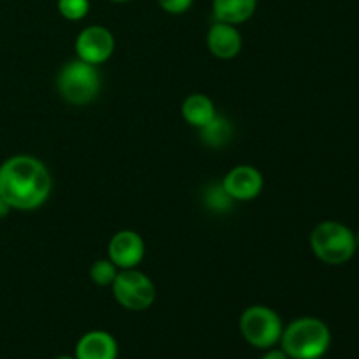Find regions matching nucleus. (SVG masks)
Returning <instances> with one entry per match:
<instances>
[{
	"instance_id": "nucleus-1",
	"label": "nucleus",
	"mask_w": 359,
	"mask_h": 359,
	"mask_svg": "<svg viewBox=\"0 0 359 359\" xmlns=\"http://www.w3.org/2000/svg\"><path fill=\"white\" fill-rule=\"evenodd\" d=\"M53 179L41 160L18 154L0 165V196L16 210H35L48 202Z\"/></svg>"
},
{
	"instance_id": "nucleus-2",
	"label": "nucleus",
	"mask_w": 359,
	"mask_h": 359,
	"mask_svg": "<svg viewBox=\"0 0 359 359\" xmlns=\"http://www.w3.org/2000/svg\"><path fill=\"white\" fill-rule=\"evenodd\" d=\"M279 344L290 359H321L332 346V332L319 318H298L283 330Z\"/></svg>"
},
{
	"instance_id": "nucleus-3",
	"label": "nucleus",
	"mask_w": 359,
	"mask_h": 359,
	"mask_svg": "<svg viewBox=\"0 0 359 359\" xmlns=\"http://www.w3.org/2000/svg\"><path fill=\"white\" fill-rule=\"evenodd\" d=\"M312 252L326 265H344L356 255V233L340 221H323L311 233Z\"/></svg>"
},
{
	"instance_id": "nucleus-4",
	"label": "nucleus",
	"mask_w": 359,
	"mask_h": 359,
	"mask_svg": "<svg viewBox=\"0 0 359 359\" xmlns=\"http://www.w3.org/2000/svg\"><path fill=\"white\" fill-rule=\"evenodd\" d=\"M100 84L102 79L97 65L79 58L63 65L56 79L58 93L72 105H86L93 102L100 91Z\"/></svg>"
},
{
	"instance_id": "nucleus-5",
	"label": "nucleus",
	"mask_w": 359,
	"mask_h": 359,
	"mask_svg": "<svg viewBox=\"0 0 359 359\" xmlns=\"http://www.w3.org/2000/svg\"><path fill=\"white\" fill-rule=\"evenodd\" d=\"M241 333L249 346L256 349H272L283 337V319L266 305H252L241 316Z\"/></svg>"
},
{
	"instance_id": "nucleus-6",
	"label": "nucleus",
	"mask_w": 359,
	"mask_h": 359,
	"mask_svg": "<svg viewBox=\"0 0 359 359\" xmlns=\"http://www.w3.org/2000/svg\"><path fill=\"white\" fill-rule=\"evenodd\" d=\"M112 293L116 302L123 309L132 312H140L149 309L156 298V287L153 280L137 269L119 270L112 283Z\"/></svg>"
},
{
	"instance_id": "nucleus-7",
	"label": "nucleus",
	"mask_w": 359,
	"mask_h": 359,
	"mask_svg": "<svg viewBox=\"0 0 359 359\" xmlns=\"http://www.w3.org/2000/svg\"><path fill=\"white\" fill-rule=\"evenodd\" d=\"M74 48H76V55L79 60L91 63V65H100V63L107 62L114 53V35L102 25H91V27L81 30Z\"/></svg>"
},
{
	"instance_id": "nucleus-8",
	"label": "nucleus",
	"mask_w": 359,
	"mask_h": 359,
	"mask_svg": "<svg viewBox=\"0 0 359 359\" xmlns=\"http://www.w3.org/2000/svg\"><path fill=\"white\" fill-rule=\"evenodd\" d=\"M263 175L258 168L251 167V165H238V167L231 168L226 175H224L221 186L224 191L235 200V202H249L259 196L262 193Z\"/></svg>"
},
{
	"instance_id": "nucleus-9",
	"label": "nucleus",
	"mask_w": 359,
	"mask_h": 359,
	"mask_svg": "<svg viewBox=\"0 0 359 359\" xmlns=\"http://www.w3.org/2000/svg\"><path fill=\"white\" fill-rule=\"evenodd\" d=\"M109 259L118 266L119 270L137 269L139 263L146 255V245L142 237L137 231L121 230L112 235L109 242Z\"/></svg>"
},
{
	"instance_id": "nucleus-10",
	"label": "nucleus",
	"mask_w": 359,
	"mask_h": 359,
	"mask_svg": "<svg viewBox=\"0 0 359 359\" xmlns=\"http://www.w3.org/2000/svg\"><path fill=\"white\" fill-rule=\"evenodd\" d=\"M118 342L104 330L88 332L77 340L74 356L76 359H118Z\"/></svg>"
},
{
	"instance_id": "nucleus-11",
	"label": "nucleus",
	"mask_w": 359,
	"mask_h": 359,
	"mask_svg": "<svg viewBox=\"0 0 359 359\" xmlns=\"http://www.w3.org/2000/svg\"><path fill=\"white\" fill-rule=\"evenodd\" d=\"M207 46L209 51L219 60H231L241 53L242 35L235 25L214 21L207 34Z\"/></svg>"
},
{
	"instance_id": "nucleus-12",
	"label": "nucleus",
	"mask_w": 359,
	"mask_h": 359,
	"mask_svg": "<svg viewBox=\"0 0 359 359\" xmlns=\"http://www.w3.org/2000/svg\"><path fill=\"white\" fill-rule=\"evenodd\" d=\"M258 0H212V14L216 21L241 25L252 18Z\"/></svg>"
},
{
	"instance_id": "nucleus-13",
	"label": "nucleus",
	"mask_w": 359,
	"mask_h": 359,
	"mask_svg": "<svg viewBox=\"0 0 359 359\" xmlns=\"http://www.w3.org/2000/svg\"><path fill=\"white\" fill-rule=\"evenodd\" d=\"M182 118L186 119V123L195 128H203L207 123H210L216 116V107H214V102L210 100L207 95L202 93H193L182 102Z\"/></svg>"
},
{
	"instance_id": "nucleus-14",
	"label": "nucleus",
	"mask_w": 359,
	"mask_h": 359,
	"mask_svg": "<svg viewBox=\"0 0 359 359\" xmlns=\"http://www.w3.org/2000/svg\"><path fill=\"white\" fill-rule=\"evenodd\" d=\"M233 137V125L224 116H214L210 123L200 128V139L209 147H223Z\"/></svg>"
},
{
	"instance_id": "nucleus-15",
	"label": "nucleus",
	"mask_w": 359,
	"mask_h": 359,
	"mask_svg": "<svg viewBox=\"0 0 359 359\" xmlns=\"http://www.w3.org/2000/svg\"><path fill=\"white\" fill-rule=\"evenodd\" d=\"M119 269L111 259H97L90 269V277L97 286H112Z\"/></svg>"
},
{
	"instance_id": "nucleus-16",
	"label": "nucleus",
	"mask_w": 359,
	"mask_h": 359,
	"mask_svg": "<svg viewBox=\"0 0 359 359\" xmlns=\"http://www.w3.org/2000/svg\"><path fill=\"white\" fill-rule=\"evenodd\" d=\"M58 11L65 20L81 21L90 13V0H58Z\"/></svg>"
},
{
	"instance_id": "nucleus-17",
	"label": "nucleus",
	"mask_w": 359,
	"mask_h": 359,
	"mask_svg": "<svg viewBox=\"0 0 359 359\" xmlns=\"http://www.w3.org/2000/svg\"><path fill=\"white\" fill-rule=\"evenodd\" d=\"M205 202L207 205H209V209L214 210V212H224V210L230 209L231 203H233L235 200L224 191L223 186L216 184V186H210V188L207 189Z\"/></svg>"
},
{
	"instance_id": "nucleus-18",
	"label": "nucleus",
	"mask_w": 359,
	"mask_h": 359,
	"mask_svg": "<svg viewBox=\"0 0 359 359\" xmlns=\"http://www.w3.org/2000/svg\"><path fill=\"white\" fill-rule=\"evenodd\" d=\"M161 9L168 14H182L193 6V0H158Z\"/></svg>"
},
{
	"instance_id": "nucleus-19",
	"label": "nucleus",
	"mask_w": 359,
	"mask_h": 359,
	"mask_svg": "<svg viewBox=\"0 0 359 359\" xmlns=\"http://www.w3.org/2000/svg\"><path fill=\"white\" fill-rule=\"evenodd\" d=\"M259 359H290V356L283 349H273L272 347V349H266V353Z\"/></svg>"
},
{
	"instance_id": "nucleus-20",
	"label": "nucleus",
	"mask_w": 359,
	"mask_h": 359,
	"mask_svg": "<svg viewBox=\"0 0 359 359\" xmlns=\"http://www.w3.org/2000/svg\"><path fill=\"white\" fill-rule=\"evenodd\" d=\"M9 210H11L9 205H7V203L2 200V196H0V217L6 216V214L9 212Z\"/></svg>"
},
{
	"instance_id": "nucleus-21",
	"label": "nucleus",
	"mask_w": 359,
	"mask_h": 359,
	"mask_svg": "<svg viewBox=\"0 0 359 359\" xmlns=\"http://www.w3.org/2000/svg\"><path fill=\"white\" fill-rule=\"evenodd\" d=\"M55 359H76V356H69V354H62V356H56Z\"/></svg>"
},
{
	"instance_id": "nucleus-22",
	"label": "nucleus",
	"mask_w": 359,
	"mask_h": 359,
	"mask_svg": "<svg viewBox=\"0 0 359 359\" xmlns=\"http://www.w3.org/2000/svg\"><path fill=\"white\" fill-rule=\"evenodd\" d=\"M112 2H119V4H123V2H130V0H112Z\"/></svg>"
},
{
	"instance_id": "nucleus-23",
	"label": "nucleus",
	"mask_w": 359,
	"mask_h": 359,
	"mask_svg": "<svg viewBox=\"0 0 359 359\" xmlns=\"http://www.w3.org/2000/svg\"><path fill=\"white\" fill-rule=\"evenodd\" d=\"M356 244H358V249H359V231L356 233Z\"/></svg>"
}]
</instances>
